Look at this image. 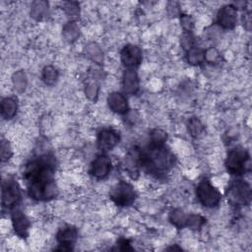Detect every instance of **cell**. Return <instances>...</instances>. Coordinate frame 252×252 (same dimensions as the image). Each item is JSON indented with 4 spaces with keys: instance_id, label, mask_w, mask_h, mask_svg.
I'll list each match as a JSON object with an SVG mask.
<instances>
[{
    "instance_id": "6da1fadb",
    "label": "cell",
    "mask_w": 252,
    "mask_h": 252,
    "mask_svg": "<svg viewBox=\"0 0 252 252\" xmlns=\"http://www.w3.org/2000/svg\"><path fill=\"white\" fill-rule=\"evenodd\" d=\"M54 171L55 158L49 154L41 155L25 165L23 178L28 185L31 198L46 201L57 196L58 190L53 178Z\"/></svg>"
},
{
    "instance_id": "7a4b0ae2",
    "label": "cell",
    "mask_w": 252,
    "mask_h": 252,
    "mask_svg": "<svg viewBox=\"0 0 252 252\" xmlns=\"http://www.w3.org/2000/svg\"><path fill=\"white\" fill-rule=\"evenodd\" d=\"M173 154L164 144L150 143L146 150H141V166L149 173L163 176L174 163Z\"/></svg>"
},
{
    "instance_id": "3957f363",
    "label": "cell",
    "mask_w": 252,
    "mask_h": 252,
    "mask_svg": "<svg viewBox=\"0 0 252 252\" xmlns=\"http://www.w3.org/2000/svg\"><path fill=\"white\" fill-rule=\"evenodd\" d=\"M225 167L232 175H241L250 170V156L248 152L236 147L227 153L225 159Z\"/></svg>"
},
{
    "instance_id": "277c9868",
    "label": "cell",
    "mask_w": 252,
    "mask_h": 252,
    "mask_svg": "<svg viewBox=\"0 0 252 252\" xmlns=\"http://www.w3.org/2000/svg\"><path fill=\"white\" fill-rule=\"evenodd\" d=\"M250 185L241 179L233 180L227 188V199L233 206H247L251 201Z\"/></svg>"
},
{
    "instance_id": "5b68a950",
    "label": "cell",
    "mask_w": 252,
    "mask_h": 252,
    "mask_svg": "<svg viewBox=\"0 0 252 252\" xmlns=\"http://www.w3.org/2000/svg\"><path fill=\"white\" fill-rule=\"evenodd\" d=\"M196 196L199 202L207 208L217 207L221 199L220 191L206 178L198 183L196 187Z\"/></svg>"
},
{
    "instance_id": "8992f818",
    "label": "cell",
    "mask_w": 252,
    "mask_h": 252,
    "mask_svg": "<svg viewBox=\"0 0 252 252\" xmlns=\"http://www.w3.org/2000/svg\"><path fill=\"white\" fill-rule=\"evenodd\" d=\"M110 199L119 207H128L132 205L136 199V193L132 185L128 182L120 180L110 191Z\"/></svg>"
},
{
    "instance_id": "52a82bcc",
    "label": "cell",
    "mask_w": 252,
    "mask_h": 252,
    "mask_svg": "<svg viewBox=\"0 0 252 252\" xmlns=\"http://www.w3.org/2000/svg\"><path fill=\"white\" fill-rule=\"evenodd\" d=\"M21 199L19 184L13 178H8L2 184V207L11 210Z\"/></svg>"
},
{
    "instance_id": "ba28073f",
    "label": "cell",
    "mask_w": 252,
    "mask_h": 252,
    "mask_svg": "<svg viewBox=\"0 0 252 252\" xmlns=\"http://www.w3.org/2000/svg\"><path fill=\"white\" fill-rule=\"evenodd\" d=\"M78 237V230L76 227L67 225L61 228L56 235L58 242V247L55 250L60 251H70L73 249V244L76 242Z\"/></svg>"
},
{
    "instance_id": "9c48e42d",
    "label": "cell",
    "mask_w": 252,
    "mask_h": 252,
    "mask_svg": "<svg viewBox=\"0 0 252 252\" xmlns=\"http://www.w3.org/2000/svg\"><path fill=\"white\" fill-rule=\"evenodd\" d=\"M218 24L226 30H231L237 22V9L233 5H224L221 7L217 16Z\"/></svg>"
},
{
    "instance_id": "30bf717a",
    "label": "cell",
    "mask_w": 252,
    "mask_h": 252,
    "mask_svg": "<svg viewBox=\"0 0 252 252\" xmlns=\"http://www.w3.org/2000/svg\"><path fill=\"white\" fill-rule=\"evenodd\" d=\"M119 141V134L113 129H102L97 134V148L101 152H108L112 150Z\"/></svg>"
},
{
    "instance_id": "8fae6325",
    "label": "cell",
    "mask_w": 252,
    "mask_h": 252,
    "mask_svg": "<svg viewBox=\"0 0 252 252\" xmlns=\"http://www.w3.org/2000/svg\"><path fill=\"white\" fill-rule=\"evenodd\" d=\"M110 170H111V160L104 154L97 156L92 162L91 173L94 177L97 179L105 178L109 174Z\"/></svg>"
},
{
    "instance_id": "7c38bea8",
    "label": "cell",
    "mask_w": 252,
    "mask_h": 252,
    "mask_svg": "<svg viewBox=\"0 0 252 252\" xmlns=\"http://www.w3.org/2000/svg\"><path fill=\"white\" fill-rule=\"evenodd\" d=\"M122 63L128 67L133 68L138 66L142 60V51L141 49L134 44H127L123 47L120 53Z\"/></svg>"
},
{
    "instance_id": "4fadbf2b",
    "label": "cell",
    "mask_w": 252,
    "mask_h": 252,
    "mask_svg": "<svg viewBox=\"0 0 252 252\" xmlns=\"http://www.w3.org/2000/svg\"><path fill=\"white\" fill-rule=\"evenodd\" d=\"M12 224L13 228L15 230V233L22 237L27 238L29 235V229H30V221L28 218L24 215V213L20 210H14L12 214Z\"/></svg>"
},
{
    "instance_id": "5bb4252c",
    "label": "cell",
    "mask_w": 252,
    "mask_h": 252,
    "mask_svg": "<svg viewBox=\"0 0 252 252\" xmlns=\"http://www.w3.org/2000/svg\"><path fill=\"white\" fill-rule=\"evenodd\" d=\"M109 108L119 114H124L128 110V103L126 97L120 93H112L107 98Z\"/></svg>"
},
{
    "instance_id": "9a60e30c",
    "label": "cell",
    "mask_w": 252,
    "mask_h": 252,
    "mask_svg": "<svg viewBox=\"0 0 252 252\" xmlns=\"http://www.w3.org/2000/svg\"><path fill=\"white\" fill-rule=\"evenodd\" d=\"M123 89L125 93L130 94H136L139 89V79L136 71L133 68H128L124 72Z\"/></svg>"
},
{
    "instance_id": "2e32d148",
    "label": "cell",
    "mask_w": 252,
    "mask_h": 252,
    "mask_svg": "<svg viewBox=\"0 0 252 252\" xmlns=\"http://www.w3.org/2000/svg\"><path fill=\"white\" fill-rule=\"evenodd\" d=\"M17 102L13 97H5L1 101V115L5 119H11L16 115Z\"/></svg>"
},
{
    "instance_id": "e0dca14e",
    "label": "cell",
    "mask_w": 252,
    "mask_h": 252,
    "mask_svg": "<svg viewBox=\"0 0 252 252\" xmlns=\"http://www.w3.org/2000/svg\"><path fill=\"white\" fill-rule=\"evenodd\" d=\"M188 215H186L182 210L175 209L173 210L169 215V220L172 222L173 225H175L178 228H182L186 226Z\"/></svg>"
},
{
    "instance_id": "ac0fdd59",
    "label": "cell",
    "mask_w": 252,
    "mask_h": 252,
    "mask_svg": "<svg viewBox=\"0 0 252 252\" xmlns=\"http://www.w3.org/2000/svg\"><path fill=\"white\" fill-rule=\"evenodd\" d=\"M187 60L192 65H199L205 61V50L193 47L188 50Z\"/></svg>"
},
{
    "instance_id": "d6986e66",
    "label": "cell",
    "mask_w": 252,
    "mask_h": 252,
    "mask_svg": "<svg viewBox=\"0 0 252 252\" xmlns=\"http://www.w3.org/2000/svg\"><path fill=\"white\" fill-rule=\"evenodd\" d=\"M206 222V219L200 215H188L186 226L191 229H200Z\"/></svg>"
},
{
    "instance_id": "ffe728a7",
    "label": "cell",
    "mask_w": 252,
    "mask_h": 252,
    "mask_svg": "<svg viewBox=\"0 0 252 252\" xmlns=\"http://www.w3.org/2000/svg\"><path fill=\"white\" fill-rule=\"evenodd\" d=\"M58 73L52 66H47L42 71V80L46 85H52L57 80Z\"/></svg>"
},
{
    "instance_id": "44dd1931",
    "label": "cell",
    "mask_w": 252,
    "mask_h": 252,
    "mask_svg": "<svg viewBox=\"0 0 252 252\" xmlns=\"http://www.w3.org/2000/svg\"><path fill=\"white\" fill-rule=\"evenodd\" d=\"M63 32L67 40L73 41L79 35V28L77 27L75 22H70L65 26Z\"/></svg>"
},
{
    "instance_id": "7402d4cb",
    "label": "cell",
    "mask_w": 252,
    "mask_h": 252,
    "mask_svg": "<svg viewBox=\"0 0 252 252\" xmlns=\"http://www.w3.org/2000/svg\"><path fill=\"white\" fill-rule=\"evenodd\" d=\"M203 129H204L203 124L197 117L190 118V120L188 122V131L190 132L191 136H193V137L199 136L202 133Z\"/></svg>"
},
{
    "instance_id": "603a6c76",
    "label": "cell",
    "mask_w": 252,
    "mask_h": 252,
    "mask_svg": "<svg viewBox=\"0 0 252 252\" xmlns=\"http://www.w3.org/2000/svg\"><path fill=\"white\" fill-rule=\"evenodd\" d=\"M166 140V133L161 131V130H158V129H156L152 132L151 134V142L152 143H156V144H164Z\"/></svg>"
},
{
    "instance_id": "cb8c5ba5",
    "label": "cell",
    "mask_w": 252,
    "mask_h": 252,
    "mask_svg": "<svg viewBox=\"0 0 252 252\" xmlns=\"http://www.w3.org/2000/svg\"><path fill=\"white\" fill-rule=\"evenodd\" d=\"M181 44L184 49L189 50L194 47V37L191 32H185L181 37Z\"/></svg>"
},
{
    "instance_id": "d4e9b609",
    "label": "cell",
    "mask_w": 252,
    "mask_h": 252,
    "mask_svg": "<svg viewBox=\"0 0 252 252\" xmlns=\"http://www.w3.org/2000/svg\"><path fill=\"white\" fill-rule=\"evenodd\" d=\"M11 155H12V151H11V148H10L8 142L2 141L1 142V159H2V161H6L7 159H9Z\"/></svg>"
},
{
    "instance_id": "484cf974",
    "label": "cell",
    "mask_w": 252,
    "mask_h": 252,
    "mask_svg": "<svg viewBox=\"0 0 252 252\" xmlns=\"http://www.w3.org/2000/svg\"><path fill=\"white\" fill-rule=\"evenodd\" d=\"M181 25L183 27V29L185 30L186 32H190L191 30L193 29V20L190 16L188 15H182L181 16Z\"/></svg>"
},
{
    "instance_id": "4316f807",
    "label": "cell",
    "mask_w": 252,
    "mask_h": 252,
    "mask_svg": "<svg viewBox=\"0 0 252 252\" xmlns=\"http://www.w3.org/2000/svg\"><path fill=\"white\" fill-rule=\"evenodd\" d=\"M65 10H66V13L69 15V17H71V18L76 17L79 14L78 5H77V3H74V2L67 3V6H66Z\"/></svg>"
},
{
    "instance_id": "83f0119b",
    "label": "cell",
    "mask_w": 252,
    "mask_h": 252,
    "mask_svg": "<svg viewBox=\"0 0 252 252\" xmlns=\"http://www.w3.org/2000/svg\"><path fill=\"white\" fill-rule=\"evenodd\" d=\"M219 52L215 48H210L205 51V60L209 62H216L219 59Z\"/></svg>"
},
{
    "instance_id": "f1b7e54d",
    "label": "cell",
    "mask_w": 252,
    "mask_h": 252,
    "mask_svg": "<svg viewBox=\"0 0 252 252\" xmlns=\"http://www.w3.org/2000/svg\"><path fill=\"white\" fill-rule=\"evenodd\" d=\"M87 94L91 97V98H94V95H96L97 94V86L95 85V83H91L88 85L87 87Z\"/></svg>"
},
{
    "instance_id": "f546056e",
    "label": "cell",
    "mask_w": 252,
    "mask_h": 252,
    "mask_svg": "<svg viewBox=\"0 0 252 252\" xmlns=\"http://www.w3.org/2000/svg\"><path fill=\"white\" fill-rule=\"evenodd\" d=\"M119 247L118 249L119 250H133V248L130 246V241L128 239H120L118 241V244H117Z\"/></svg>"
}]
</instances>
